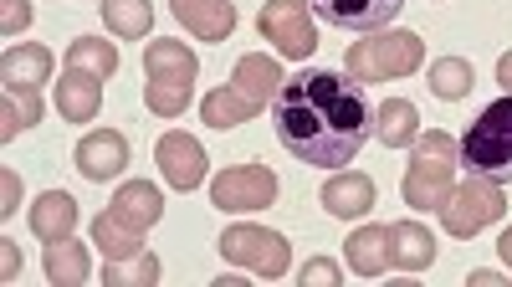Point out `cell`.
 <instances>
[{
    "mask_svg": "<svg viewBox=\"0 0 512 287\" xmlns=\"http://www.w3.org/2000/svg\"><path fill=\"white\" fill-rule=\"evenodd\" d=\"M26 221H31V236L62 241V236L77 231V200H72L67 190H47V195H36V205H31Z\"/></svg>",
    "mask_w": 512,
    "mask_h": 287,
    "instance_id": "obj_19",
    "label": "cell"
},
{
    "mask_svg": "<svg viewBox=\"0 0 512 287\" xmlns=\"http://www.w3.org/2000/svg\"><path fill=\"white\" fill-rule=\"evenodd\" d=\"M497 82H502V93H512V52L497 57Z\"/></svg>",
    "mask_w": 512,
    "mask_h": 287,
    "instance_id": "obj_35",
    "label": "cell"
},
{
    "mask_svg": "<svg viewBox=\"0 0 512 287\" xmlns=\"http://www.w3.org/2000/svg\"><path fill=\"white\" fill-rule=\"evenodd\" d=\"M72 159H77V175L82 180H93V185L118 180L123 164H128V139L118 129H93V134L77 139V154Z\"/></svg>",
    "mask_w": 512,
    "mask_h": 287,
    "instance_id": "obj_10",
    "label": "cell"
},
{
    "mask_svg": "<svg viewBox=\"0 0 512 287\" xmlns=\"http://www.w3.org/2000/svg\"><path fill=\"white\" fill-rule=\"evenodd\" d=\"M256 113H262V108H256L251 98H241V93L231 88V82L200 98V118L210 123V129H221V134H226V129H236V123H251Z\"/></svg>",
    "mask_w": 512,
    "mask_h": 287,
    "instance_id": "obj_24",
    "label": "cell"
},
{
    "mask_svg": "<svg viewBox=\"0 0 512 287\" xmlns=\"http://www.w3.org/2000/svg\"><path fill=\"white\" fill-rule=\"evenodd\" d=\"M93 246H103V262H123V257H139L144 252V231L113 221L108 211L93 221Z\"/></svg>",
    "mask_w": 512,
    "mask_h": 287,
    "instance_id": "obj_27",
    "label": "cell"
},
{
    "mask_svg": "<svg viewBox=\"0 0 512 287\" xmlns=\"http://www.w3.org/2000/svg\"><path fill=\"white\" fill-rule=\"evenodd\" d=\"M282 82H287V77H282L277 57H267V52H246V57L236 62V72H231V88H236L241 98H251L262 113H267V103H277Z\"/></svg>",
    "mask_w": 512,
    "mask_h": 287,
    "instance_id": "obj_13",
    "label": "cell"
},
{
    "mask_svg": "<svg viewBox=\"0 0 512 287\" xmlns=\"http://www.w3.org/2000/svg\"><path fill=\"white\" fill-rule=\"evenodd\" d=\"M349 272L359 277L390 272V226H359L349 236Z\"/></svg>",
    "mask_w": 512,
    "mask_h": 287,
    "instance_id": "obj_22",
    "label": "cell"
},
{
    "mask_svg": "<svg viewBox=\"0 0 512 287\" xmlns=\"http://www.w3.org/2000/svg\"><path fill=\"white\" fill-rule=\"evenodd\" d=\"M374 139H379L384 149H410V144L420 139V113H415V103H410V98H384V103L374 108Z\"/></svg>",
    "mask_w": 512,
    "mask_h": 287,
    "instance_id": "obj_18",
    "label": "cell"
},
{
    "mask_svg": "<svg viewBox=\"0 0 512 287\" xmlns=\"http://www.w3.org/2000/svg\"><path fill=\"white\" fill-rule=\"evenodd\" d=\"M425 62V41L415 31H364L359 41H349V52H344V67L354 82H390V77H410L420 72Z\"/></svg>",
    "mask_w": 512,
    "mask_h": 287,
    "instance_id": "obj_3",
    "label": "cell"
},
{
    "mask_svg": "<svg viewBox=\"0 0 512 287\" xmlns=\"http://www.w3.org/2000/svg\"><path fill=\"white\" fill-rule=\"evenodd\" d=\"M169 11L180 16V26L200 41H226L236 31V6L231 0H169Z\"/></svg>",
    "mask_w": 512,
    "mask_h": 287,
    "instance_id": "obj_14",
    "label": "cell"
},
{
    "mask_svg": "<svg viewBox=\"0 0 512 287\" xmlns=\"http://www.w3.org/2000/svg\"><path fill=\"white\" fill-rule=\"evenodd\" d=\"M277 200V175L267 170V164H231V170H221L216 180H210V205L216 211H262V205Z\"/></svg>",
    "mask_w": 512,
    "mask_h": 287,
    "instance_id": "obj_8",
    "label": "cell"
},
{
    "mask_svg": "<svg viewBox=\"0 0 512 287\" xmlns=\"http://www.w3.org/2000/svg\"><path fill=\"white\" fill-rule=\"evenodd\" d=\"M103 26L123 41H139L154 26V6L149 0H103Z\"/></svg>",
    "mask_w": 512,
    "mask_h": 287,
    "instance_id": "obj_28",
    "label": "cell"
},
{
    "mask_svg": "<svg viewBox=\"0 0 512 287\" xmlns=\"http://www.w3.org/2000/svg\"><path fill=\"white\" fill-rule=\"evenodd\" d=\"M159 272H164L159 257H154V252H139V257L108 262V267H103V282H108V287H154Z\"/></svg>",
    "mask_w": 512,
    "mask_h": 287,
    "instance_id": "obj_31",
    "label": "cell"
},
{
    "mask_svg": "<svg viewBox=\"0 0 512 287\" xmlns=\"http://www.w3.org/2000/svg\"><path fill=\"white\" fill-rule=\"evenodd\" d=\"M502 211H507V195H502V185L497 180H487V175H466L456 190H451V200L441 205V226L451 231V236H477V231H487L492 221H502Z\"/></svg>",
    "mask_w": 512,
    "mask_h": 287,
    "instance_id": "obj_5",
    "label": "cell"
},
{
    "mask_svg": "<svg viewBox=\"0 0 512 287\" xmlns=\"http://www.w3.org/2000/svg\"><path fill=\"white\" fill-rule=\"evenodd\" d=\"M256 31H262L272 47L292 62H303L318 52V26H313V0H267L262 16H256Z\"/></svg>",
    "mask_w": 512,
    "mask_h": 287,
    "instance_id": "obj_6",
    "label": "cell"
},
{
    "mask_svg": "<svg viewBox=\"0 0 512 287\" xmlns=\"http://www.w3.org/2000/svg\"><path fill=\"white\" fill-rule=\"evenodd\" d=\"M456 164H461V139L431 129L410 144V164H405V205L410 211H441L456 190Z\"/></svg>",
    "mask_w": 512,
    "mask_h": 287,
    "instance_id": "obj_2",
    "label": "cell"
},
{
    "mask_svg": "<svg viewBox=\"0 0 512 287\" xmlns=\"http://www.w3.org/2000/svg\"><path fill=\"white\" fill-rule=\"evenodd\" d=\"M154 159H159V175L175 185V190H195V185H205V175H210L200 139H190V134H180V129L159 139Z\"/></svg>",
    "mask_w": 512,
    "mask_h": 287,
    "instance_id": "obj_11",
    "label": "cell"
},
{
    "mask_svg": "<svg viewBox=\"0 0 512 287\" xmlns=\"http://www.w3.org/2000/svg\"><path fill=\"white\" fill-rule=\"evenodd\" d=\"M190 93H195L190 77H149L144 82V108L154 118H180L190 108Z\"/></svg>",
    "mask_w": 512,
    "mask_h": 287,
    "instance_id": "obj_26",
    "label": "cell"
},
{
    "mask_svg": "<svg viewBox=\"0 0 512 287\" xmlns=\"http://www.w3.org/2000/svg\"><path fill=\"white\" fill-rule=\"evenodd\" d=\"M461 164L466 175H487L497 185L512 180V93L482 108V118L461 134Z\"/></svg>",
    "mask_w": 512,
    "mask_h": 287,
    "instance_id": "obj_4",
    "label": "cell"
},
{
    "mask_svg": "<svg viewBox=\"0 0 512 287\" xmlns=\"http://www.w3.org/2000/svg\"><path fill=\"white\" fill-rule=\"evenodd\" d=\"M41 123V93L36 88H6V98H0V139H16L26 129H36Z\"/></svg>",
    "mask_w": 512,
    "mask_h": 287,
    "instance_id": "obj_25",
    "label": "cell"
},
{
    "mask_svg": "<svg viewBox=\"0 0 512 287\" xmlns=\"http://www.w3.org/2000/svg\"><path fill=\"white\" fill-rule=\"evenodd\" d=\"M98 108H103V77L67 67L62 82H57V113H62L67 123H93Z\"/></svg>",
    "mask_w": 512,
    "mask_h": 287,
    "instance_id": "obj_16",
    "label": "cell"
},
{
    "mask_svg": "<svg viewBox=\"0 0 512 287\" xmlns=\"http://www.w3.org/2000/svg\"><path fill=\"white\" fill-rule=\"evenodd\" d=\"M21 272V252H16V241H6V277Z\"/></svg>",
    "mask_w": 512,
    "mask_h": 287,
    "instance_id": "obj_37",
    "label": "cell"
},
{
    "mask_svg": "<svg viewBox=\"0 0 512 287\" xmlns=\"http://www.w3.org/2000/svg\"><path fill=\"white\" fill-rule=\"evenodd\" d=\"M108 216L123 221V226H134V231H149V226L164 216V195H159V185H149V180H128V185L113 190Z\"/></svg>",
    "mask_w": 512,
    "mask_h": 287,
    "instance_id": "obj_15",
    "label": "cell"
},
{
    "mask_svg": "<svg viewBox=\"0 0 512 287\" xmlns=\"http://www.w3.org/2000/svg\"><path fill=\"white\" fill-rule=\"evenodd\" d=\"M144 72L149 77H200V57L185 47V41H149V47H144Z\"/></svg>",
    "mask_w": 512,
    "mask_h": 287,
    "instance_id": "obj_23",
    "label": "cell"
},
{
    "mask_svg": "<svg viewBox=\"0 0 512 287\" xmlns=\"http://www.w3.org/2000/svg\"><path fill=\"white\" fill-rule=\"evenodd\" d=\"M436 262V236L420 221H395L390 226V267L400 272H425Z\"/></svg>",
    "mask_w": 512,
    "mask_h": 287,
    "instance_id": "obj_17",
    "label": "cell"
},
{
    "mask_svg": "<svg viewBox=\"0 0 512 287\" xmlns=\"http://www.w3.org/2000/svg\"><path fill=\"white\" fill-rule=\"evenodd\" d=\"M318 200H323V211H328V216H338V221H359V216L374 211V180L359 175V170H333V175L323 180Z\"/></svg>",
    "mask_w": 512,
    "mask_h": 287,
    "instance_id": "obj_12",
    "label": "cell"
},
{
    "mask_svg": "<svg viewBox=\"0 0 512 287\" xmlns=\"http://www.w3.org/2000/svg\"><path fill=\"white\" fill-rule=\"evenodd\" d=\"M405 11V0H313V16L338 31H384Z\"/></svg>",
    "mask_w": 512,
    "mask_h": 287,
    "instance_id": "obj_9",
    "label": "cell"
},
{
    "mask_svg": "<svg viewBox=\"0 0 512 287\" xmlns=\"http://www.w3.org/2000/svg\"><path fill=\"white\" fill-rule=\"evenodd\" d=\"M0 190H6V205H0V216H6V221H11V216L21 211V205H16V200H21V195H16V190H21V180H16V170H6V175H0Z\"/></svg>",
    "mask_w": 512,
    "mask_h": 287,
    "instance_id": "obj_34",
    "label": "cell"
},
{
    "mask_svg": "<svg viewBox=\"0 0 512 287\" xmlns=\"http://www.w3.org/2000/svg\"><path fill=\"white\" fill-rule=\"evenodd\" d=\"M26 26H31V6H26V0H6V21H0V31L16 36V31H26Z\"/></svg>",
    "mask_w": 512,
    "mask_h": 287,
    "instance_id": "obj_33",
    "label": "cell"
},
{
    "mask_svg": "<svg viewBox=\"0 0 512 287\" xmlns=\"http://www.w3.org/2000/svg\"><path fill=\"white\" fill-rule=\"evenodd\" d=\"M88 277H93V257H88V246H82L77 236L47 241V282H57V287H82Z\"/></svg>",
    "mask_w": 512,
    "mask_h": 287,
    "instance_id": "obj_21",
    "label": "cell"
},
{
    "mask_svg": "<svg viewBox=\"0 0 512 287\" xmlns=\"http://www.w3.org/2000/svg\"><path fill=\"white\" fill-rule=\"evenodd\" d=\"M472 88H477V72H472V62H466V57H436L431 62V93L436 98L456 103V98H466Z\"/></svg>",
    "mask_w": 512,
    "mask_h": 287,
    "instance_id": "obj_30",
    "label": "cell"
},
{
    "mask_svg": "<svg viewBox=\"0 0 512 287\" xmlns=\"http://www.w3.org/2000/svg\"><path fill=\"white\" fill-rule=\"evenodd\" d=\"M67 67L93 72V77L108 82L118 72V47H113V41H103V36H77L72 47H67Z\"/></svg>",
    "mask_w": 512,
    "mask_h": 287,
    "instance_id": "obj_29",
    "label": "cell"
},
{
    "mask_svg": "<svg viewBox=\"0 0 512 287\" xmlns=\"http://www.w3.org/2000/svg\"><path fill=\"white\" fill-rule=\"evenodd\" d=\"M507 277L502 272H472V287H502Z\"/></svg>",
    "mask_w": 512,
    "mask_h": 287,
    "instance_id": "obj_36",
    "label": "cell"
},
{
    "mask_svg": "<svg viewBox=\"0 0 512 287\" xmlns=\"http://www.w3.org/2000/svg\"><path fill=\"white\" fill-rule=\"evenodd\" d=\"M497 252H502V262H507V267H512V226H507V231H502V236H497Z\"/></svg>",
    "mask_w": 512,
    "mask_h": 287,
    "instance_id": "obj_38",
    "label": "cell"
},
{
    "mask_svg": "<svg viewBox=\"0 0 512 287\" xmlns=\"http://www.w3.org/2000/svg\"><path fill=\"white\" fill-rule=\"evenodd\" d=\"M277 144L318 170L354 164L359 149L374 139V103L369 88L349 72H297L282 82L272 103Z\"/></svg>",
    "mask_w": 512,
    "mask_h": 287,
    "instance_id": "obj_1",
    "label": "cell"
},
{
    "mask_svg": "<svg viewBox=\"0 0 512 287\" xmlns=\"http://www.w3.org/2000/svg\"><path fill=\"white\" fill-rule=\"evenodd\" d=\"M297 282H303V287H338L344 272H338V262H328V257H313L303 272H297Z\"/></svg>",
    "mask_w": 512,
    "mask_h": 287,
    "instance_id": "obj_32",
    "label": "cell"
},
{
    "mask_svg": "<svg viewBox=\"0 0 512 287\" xmlns=\"http://www.w3.org/2000/svg\"><path fill=\"white\" fill-rule=\"evenodd\" d=\"M221 257L236 262V267H251V272H262V277H282L292 267V246L282 231H267V226H226L221 231Z\"/></svg>",
    "mask_w": 512,
    "mask_h": 287,
    "instance_id": "obj_7",
    "label": "cell"
},
{
    "mask_svg": "<svg viewBox=\"0 0 512 287\" xmlns=\"http://www.w3.org/2000/svg\"><path fill=\"white\" fill-rule=\"evenodd\" d=\"M0 77H6V88H41V82L52 77V52L36 47V41L6 47L0 52Z\"/></svg>",
    "mask_w": 512,
    "mask_h": 287,
    "instance_id": "obj_20",
    "label": "cell"
}]
</instances>
